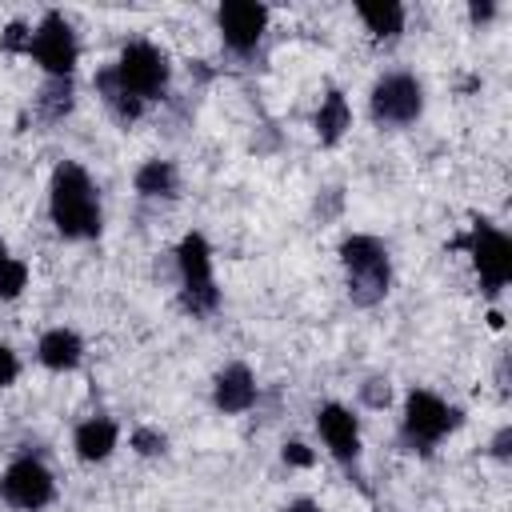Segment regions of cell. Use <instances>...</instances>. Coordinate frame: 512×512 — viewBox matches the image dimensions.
Segmentation results:
<instances>
[{
    "mask_svg": "<svg viewBox=\"0 0 512 512\" xmlns=\"http://www.w3.org/2000/svg\"><path fill=\"white\" fill-rule=\"evenodd\" d=\"M508 444H512V428L504 424V428L496 432V440H492V456H496V460H508Z\"/></svg>",
    "mask_w": 512,
    "mask_h": 512,
    "instance_id": "23",
    "label": "cell"
},
{
    "mask_svg": "<svg viewBox=\"0 0 512 512\" xmlns=\"http://www.w3.org/2000/svg\"><path fill=\"white\" fill-rule=\"evenodd\" d=\"M368 112L380 128H408L420 120L424 112V88L412 72H384L376 84H372V96H368Z\"/></svg>",
    "mask_w": 512,
    "mask_h": 512,
    "instance_id": "6",
    "label": "cell"
},
{
    "mask_svg": "<svg viewBox=\"0 0 512 512\" xmlns=\"http://www.w3.org/2000/svg\"><path fill=\"white\" fill-rule=\"evenodd\" d=\"M24 284H28V264L16 260V256H8L0 264V300H16L24 292Z\"/></svg>",
    "mask_w": 512,
    "mask_h": 512,
    "instance_id": "19",
    "label": "cell"
},
{
    "mask_svg": "<svg viewBox=\"0 0 512 512\" xmlns=\"http://www.w3.org/2000/svg\"><path fill=\"white\" fill-rule=\"evenodd\" d=\"M280 512H324L316 500H308V496H300V500H292L288 508H280Z\"/></svg>",
    "mask_w": 512,
    "mask_h": 512,
    "instance_id": "24",
    "label": "cell"
},
{
    "mask_svg": "<svg viewBox=\"0 0 512 512\" xmlns=\"http://www.w3.org/2000/svg\"><path fill=\"white\" fill-rule=\"evenodd\" d=\"M460 248L472 256V268H476V276H480L488 296H496L512 280V240L496 224L476 220L472 232L460 240Z\"/></svg>",
    "mask_w": 512,
    "mask_h": 512,
    "instance_id": "8",
    "label": "cell"
},
{
    "mask_svg": "<svg viewBox=\"0 0 512 512\" xmlns=\"http://www.w3.org/2000/svg\"><path fill=\"white\" fill-rule=\"evenodd\" d=\"M24 52L48 72V80H72L80 48H76V36H72V24L64 20V12H44L40 24L32 28Z\"/></svg>",
    "mask_w": 512,
    "mask_h": 512,
    "instance_id": "7",
    "label": "cell"
},
{
    "mask_svg": "<svg viewBox=\"0 0 512 512\" xmlns=\"http://www.w3.org/2000/svg\"><path fill=\"white\" fill-rule=\"evenodd\" d=\"M40 104H44V116H48V120H60V116L72 108V80H48Z\"/></svg>",
    "mask_w": 512,
    "mask_h": 512,
    "instance_id": "18",
    "label": "cell"
},
{
    "mask_svg": "<svg viewBox=\"0 0 512 512\" xmlns=\"http://www.w3.org/2000/svg\"><path fill=\"white\" fill-rule=\"evenodd\" d=\"M48 216L64 240H96L100 236V192L84 164L64 160L48 184Z\"/></svg>",
    "mask_w": 512,
    "mask_h": 512,
    "instance_id": "2",
    "label": "cell"
},
{
    "mask_svg": "<svg viewBox=\"0 0 512 512\" xmlns=\"http://www.w3.org/2000/svg\"><path fill=\"white\" fill-rule=\"evenodd\" d=\"M168 56L152 44V40H128L116 56V64H108L104 72H96V92L108 104V112L120 124H132L148 100H160L168 88Z\"/></svg>",
    "mask_w": 512,
    "mask_h": 512,
    "instance_id": "1",
    "label": "cell"
},
{
    "mask_svg": "<svg viewBox=\"0 0 512 512\" xmlns=\"http://www.w3.org/2000/svg\"><path fill=\"white\" fill-rule=\"evenodd\" d=\"M176 268H180V296L192 316H208L220 304L216 280H212V248L200 232H184L176 244Z\"/></svg>",
    "mask_w": 512,
    "mask_h": 512,
    "instance_id": "5",
    "label": "cell"
},
{
    "mask_svg": "<svg viewBox=\"0 0 512 512\" xmlns=\"http://www.w3.org/2000/svg\"><path fill=\"white\" fill-rule=\"evenodd\" d=\"M492 4H472V20H492Z\"/></svg>",
    "mask_w": 512,
    "mask_h": 512,
    "instance_id": "25",
    "label": "cell"
},
{
    "mask_svg": "<svg viewBox=\"0 0 512 512\" xmlns=\"http://www.w3.org/2000/svg\"><path fill=\"white\" fill-rule=\"evenodd\" d=\"M284 460L288 464H296V468H308L316 456L308 452V444H300V440H292V444H284Z\"/></svg>",
    "mask_w": 512,
    "mask_h": 512,
    "instance_id": "22",
    "label": "cell"
},
{
    "mask_svg": "<svg viewBox=\"0 0 512 512\" xmlns=\"http://www.w3.org/2000/svg\"><path fill=\"white\" fill-rule=\"evenodd\" d=\"M16 376H20V360H16V352H12V348H4V344H0V388H8Z\"/></svg>",
    "mask_w": 512,
    "mask_h": 512,
    "instance_id": "21",
    "label": "cell"
},
{
    "mask_svg": "<svg viewBox=\"0 0 512 512\" xmlns=\"http://www.w3.org/2000/svg\"><path fill=\"white\" fill-rule=\"evenodd\" d=\"M348 124H352V108H348L344 92L332 88V92L320 100V108H316V136H320V144H336Z\"/></svg>",
    "mask_w": 512,
    "mask_h": 512,
    "instance_id": "16",
    "label": "cell"
},
{
    "mask_svg": "<svg viewBox=\"0 0 512 512\" xmlns=\"http://www.w3.org/2000/svg\"><path fill=\"white\" fill-rule=\"evenodd\" d=\"M316 432H320V440L328 444V452L340 464H356L360 460V424L344 404H320Z\"/></svg>",
    "mask_w": 512,
    "mask_h": 512,
    "instance_id": "11",
    "label": "cell"
},
{
    "mask_svg": "<svg viewBox=\"0 0 512 512\" xmlns=\"http://www.w3.org/2000/svg\"><path fill=\"white\" fill-rule=\"evenodd\" d=\"M4 260H8V244L0 240V264H4Z\"/></svg>",
    "mask_w": 512,
    "mask_h": 512,
    "instance_id": "26",
    "label": "cell"
},
{
    "mask_svg": "<svg viewBox=\"0 0 512 512\" xmlns=\"http://www.w3.org/2000/svg\"><path fill=\"white\" fill-rule=\"evenodd\" d=\"M216 24H220L224 44H228L232 52L248 56V52L260 44L264 28H268V8L256 4V0H228V4H220Z\"/></svg>",
    "mask_w": 512,
    "mask_h": 512,
    "instance_id": "10",
    "label": "cell"
},
{
    "mask_svg": "<svg viewBox=\"0 0 512 512\" xmlns=\"http://www.w3.org/2000/svg\"><path fill=\"white\" fill-rule=\"evenodd\" d=\"M0 496H4V504L20 508V512H40L52 504L56 480L36 456H16L0 476Z\"/></svg>",
    "mask_w": 512,
    "mask_h": 512,
    "instance_id": "9",
    "label": "cell"
},
{
    "mask_svg": "<svg viewBox=\"0 0 512 512\" xmlns=\"http://www.w3.org/2000/svg\"><path fill=\"white\" fill-rule=\"evenodd\" d=\"M36 356L44 368L52 372H72L80 360H84V340L72 332V328H48L36 344Z\"/></svg>",
    "mask_w": 512,
    "mask_h": 512,
    "instance_id": "14",
    "label": "cell"
},
{
    "mask_svg": "<svg viewBox=\"0 0 512 512\" xmlns=\"http://www.w3.org/2000/svg\"><path fill=\"white\" fill-rule=\"evenodd\" d=\"M116 440H120V428H116V420H108V416H88V420H80L76 432H72V448H76V456H80L84 464L108 460L112 448H116Z\"/></svg>",
    "mask_w": 512,
    "mask_h": 512,
    "instance_id": "13",
    "label": "cell"
},
{
    "mask_svg": "<svg viewBox=\"0 0 512 512\" xmlns=\"http://www.w3.org/2000/svg\"><path fill=\"white\" fill-rule=\"evenodd\" d=\"M132 184H136V192L140 196H148V200H172L176 192H180V172H176V164L172 160H144L140 168H136V176H132Z\"/></svg>",
    "mask_w": 512,
    "mask_h": 512,
    "instance_id": "15",
    "label": "cell"
},
{
    "mask_svg": "<svg viewBox=\"0 0 512 512\" xmlns=\"http://www.w3.org/2000/svg\"><path fill=\"white\" fill-rule=\"evenodd\" d=\"M340 264H344V280H348V296L352 304L360 308H372L388 296V284H392V260H388V248L368 236V232H356L340 244Z\"/></svg>",
    "mask_w": 512,
    "mask_h": 512,
    "instance_id": "3",
    "label": "cell"
},
{
    "mask_svg": "<svg viewBox=\"0 0 512 512\" xmlns=\"http://www.w3.org/2000/svg\"><path fill=\"white\" fill-rule=\"evenodd\" d=\"M212 404L224 412V416H240L256 404V376L248 364H228L216 372L212 380Z\"/></svg>",
    "mask_w": 512,
    "mask_h": 512,
    "instance_id": "12",
    "label": "cell"
},
{
    "mask_svg": "<svg viewBox=\"0 0 512 512\" xmlns=\"http://www.w3.org/2000/svg\"><path fill=\"white\" fill-rule=\"evenodd\" d=\"M460 424V412L452 404H444L436 392L428 388H412L404 396V420H400V436L412 452L428 456L452 428Z\"/></svg>",
    "mask_w": 512,
    "mask_h": 512,
    "instance_id": "4",
    "label": "cell"
},
{
    "mask_svg": "<svg viewBox=\"0 0 512 512\" xmlns=\"http://www.w3.org/2000/svg\"><path fill=\"white\" fill-rule=\"evenodd\" d=\"M132 448H136L140 456H156V452H164V432H156V428H136V432H132Z\"/></svg>",
    "mask_w": 512,
    "mask_h": 512,
    "instance_id": "20",
    "label": "cell"
},
{
    "mask_svg": "<svg viewBox=\"0 0 512 512\" xmlns=\"http://www.w3.org/2000/svg\"><path fill=\"white\" fill-rule=\"evenodd\" d=\"M356 16H360V20L368 24V32L380 36V40L400 36V32H404V20H408L404 4H396V0H384V4H356Z\"/></svg>",
    "mask_w": 512,
    "mask_h": 512,
    "instance_id": "17",
    "label": "cell"
}]
</instances>
